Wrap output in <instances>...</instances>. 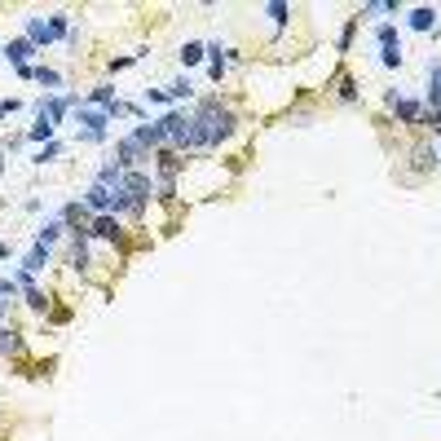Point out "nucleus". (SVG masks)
<instances>
[{"instance_id": "f3484780", "label": "nucleus", "mask_w": 441, "mask_h": 441, "mask_svg": "<svg viewBox=\"0 0 441 441\" xmlns=\"http://www.w3.org/2000/svg\"><path fill=\"white\" fill-rule=\"evenodd\" d=\"M31 79H36V84H44V93L62 89V75H58L53 67H44V62H36V67H31Z\"/></svg>"}, {"instance_id": "f03ea898", "label": "nucleus", "mask_w": 441, "mask_h": 441, "mask_svg": "<svg viewBox=\"0 0 441 441\" xmlns=\"http://www.w3.org/2000/svg\"><path fill=\"white\" fill-rule=\"evenodd\" d=\"M155 155L146 151V146L133 137V133H124V137H115V155H110V163L115 168H124V172H137V168H146Z\"/></svg>"}, {"instance_id": "0eeeda50", "label": "nucleus", "mask_w": 441, "mask_h": 441, "mask_svg": "<svg viewBox=\"0 0 441 441\" xmlns=\"http://www.w3.org/2000/svg\"><path fill=\"white\" fill-rule=\"evenodd\" d=\"M0 53H5V62H9V67H13V71H27V67H36V62H31V58H36V53H40V49H36V44H31L27 36H18V40H9L5 49H0Z\"/></svg>"}, {"instance_id": "c85d7f7f", "label": "nucleus", "mask_w": 441, "mask_h": 441, "mask_svg": "<svg viewBox=\"0 0 441 441\" xmlns=\"http://www.w3.org/2000/svg\"><path fill=\"white\" fill-rule=\"evenodd\" d=\"M137 58H141V53H128V58H110V75H115V71H128V67H133Z\"/></svg>"}, {"instance_id": "b1692460", "label": "nucleus", "mask_w": 441, "mask_h": 441, "mask_svg": "<svg viewBox=\"0 0 441 441\" xmlns=\"http://www.w3.org/2000/svg\"><path fill=\"white\" fill-rule=\"evenodd\" d=\"M265 13L274 18V27H279V31L291 23V5H287V0H274V5H265Z\"/></svg>"}, {"instance_id": "39448f33", "label": "nucleus", "mask_w": 441, "mask_h": 441, "mask_svg": "<svg viewBox=\"0 0 441 441\" xmlns=\"http://www.w3.org/2000/svg\"><path fill=\"white\" fill-rule=\"evenodd\" d=\"M155 172H159V181H172L177 186V177H181L186 172V155H177L172 151V146H163V151H155Z\"/></svg>"}, {"instance_id": "2f4dec72", "label": "nucleus", "mask_w": 441, "mask_h": 441, "mask_svg": "<svg viewBox=\"0 0 441 441\" xmlns=\"http://www.w3.org/2000/svg\"><path fill=\"white\" fill-rule=\"evenodd\" d=\"M5 314H9V296H0V322H5Z\"/></svg>"}, {"instance_id": "4468645a", "label": "nucleus", "mask_w": 441, "mask_h": 441, "mask_svg": "<svg viewBox=\"0 0 441 441\" xmlns=\"http://www.w3.org/2000/svg\"><path fill=\"white\" fill-rule=\"evenodd\" d=\"M406 27H411V31H437V9L433 5L411 9V13H406Z\"/></svg>"}, {"instance_id": "72a5a7b5", "label": "nucleus", "mask_w": 441, "mask_h": 441, "mask_svg": "<svg viewBox=\"0 0 441 441\" xmlns=\"http://www.w3.org/2000/svg\"><path fill=\"white\" fill-rule=\"evenodd\" d=\"M9 256V243H0V260H5Z\"/></svg>"}, {"instance_id": "1a4fd4ad", "label": "nucleus", "mask_w": 441, "mask_h": 441, "mask_svg": "<svg viewBox=\"0 0 441 441\" xmlns=\"http://www.w3.org/2000/svg\"><path fill=\"white\" fill-rule=\"evenodd\" d=\"M120 190H128L133 199H141V203H151V194H155V181H151V172H124V186Z\"/></svg>"}, {"instance_id": "aec40b11", "label": "nucleus", "mask_w": 441, "mask_h": 441, "mask_svg": "<svg viewBox=\"0 0 441 441\" xmlns=\"http://www.w3.org/2000/svg\"><path fill=\"white\" fill-rule=\"evenodd\" d=\"M177 58H181V67H199V62L207 58V44L190 40V44H181V53H177Z\"/></svg>"}, {"instance_id": "4be33fe9", "label": "nucleus", "mask_w": 441, "mask_h": 441, "mask_svg": "<svg viewBox=\"0 0 441 441\" xmlns=\"http://www.w3.org/2000/svg\"><path fill=\"white\" fill-rule=\"evenodd\" d=\"M335 84H340V89H335V97H340L345 106H353L357 97H362V93H357V79H353V75H335Z\"/></svg>"}, {"instance_id": "9d476101", "label": "nucleus", "mask_w": 441, "mask_h": 441, "mask_svg": "<svg viewBox=\"0 0 441 441\" xmlns=\"http://www.w3.org/2000/svg\"><path fill=\"white\" fill-rule=\"evenodd\" d=\"M423 71H428V93H423V106L441 110V58H428V62H423Z\"/></svg>"}, {"instance_id": "f8f14e48", "label": "nucleus", "mask_w": 441, "mask_h": 441, "mask_svg": "<svg viewBox=\"0 0 441 441\" xmlns=\"http://www.w3.org/2000/svg\"><path fill=\"white\" fill-rule=\"evenodd\" d=\"M27 40L36 44V49H44V44H53V40H62L58 31H53V23L49 18H27Z\"/></svg>"}, {"instance_id": "6e6552de", "label": "nucleus", "mask_w": 441, "mask_h": 441, "mask_svg": "<svg viewBox=\"0 0 441 441\" xmlns=\"http://www.w3.org/2000/svg\"><path fill=\"white\" fill-rule=\"evenodd\" d=\"M89 238H102V243H120L124 238V221L115 212H102V217L89 221Z\"/></svg>"}, {"instance_id": "393cba45", "label": "nucleus", "mask_w": 441, "mask_h": 441, "mask_svg": "<svg viewBox=\"0 0 441 441\" xmlns=\"http://www.w3.org/2000/svg\"><path fill=\"white\" fill-rule=\"evenodd\" d=\"M353 36H357V18H345V27H340V40H335V53H349V49H353Z\"/></svg>"}, {"instance_id": "a878e982", "label": "nucleus", "mask_w": 441, "mask_h": 441, "mask_svg": "<svg viewBox=\"0 0 441 441\" xmlns=\"http://www.w3.org/2000/svg\"><path fill=\"white\" fill-rule=\"evenodd\" d=\"M62 151H67V146H62V141H49L44 151H36V159H31V163H53V159H58Z\"/></svg>"}, {"instance_id": "c756f323", "label": "nucleus", "mask_w": 441, "mask_h": 441, "mask_svg": "<svg viewBox=\"0 0 441 441\" xmlns=\"http://www.w3.org/2000/svg\"><path fill=\"white\" fill-rule=\"evenodd\" d=\"M423 128H433V133H441V110H428V115H423Z\"/></svg>"}, {"instance_id": "20e7f679", "label": "nucleus", "mask_w": 441, "mask_h": 441, "mask_svg": "<svg viewBox=\"0 0 441 441\" xmlns=\"http://www.w3.org/2000/svg\"><path fill=\"white\" fill-rule=\"evenodd\" d=\"M388 110L397 115V124H423V102H415V97H406L402 89H388L384 93Z\"/></svg>"}, {"instance_id": "a211bd4d", "label": "nucleus", "mask_w": 441, "mask_h": 441, "mask_svg": "<svg viewBox=\"0 0 441 441\" xmlns=\"http://www.w3.org/2000/svg\"><path fill=\"white\" fill-rule=\"evenodd\" d=\"M23 300H27V309H36V314H49V305H53V296H49V291H40L36 283L23 287Z\"/></svg>"}, {"instance_id": "2eb2a0df", "label": "nucleus", "mask_w": 441, "mask_h": 441, "mask_svg": "<svg viewBox=\"0 0 441 441\" xmlns=\"http://www.w3.org/2000/svg\"><path fill=\"white\" fill-rule=\"evenodd\" d=\"M9 353H23V331L13 322H0V357H9Z\"/></svg>"}, {"instance_id": "f257e3e1", "label": "nucleus", "mask_w": 441, "mask_h": 441, "mask_svg": "<svg viewBox=\"0 0 441 441\" xmlns=\"http://www.w3.org/2000/svg\"><path fill=\"white\" fill-rule=\"evenodd\" d=\"M234 128H238V115L221 102V97H203V102H194V110H190V155L217 151L221 141L234 137Z\"/></svg>"}, {"instance_id": "cd10ccee", "label": "nucleus", "mask_w": 441, "mask_h": 441, "mask_svg": "<svg viewBox=\"0 0 441 441\" xmlns=\"http://www.w3.org/2000/svg\"><path fill=\"white\" fill-rule=\"evenodd\" d=\"M141 102H146V106H168V89H146Z\"/></svg>"}, {"instance_id": "7ed1b4c3", "label": "nucleus", "mask_w": 441, "mask_h": 441, "mask_svg": "<svg viewBox=\"0 0 441 441\" xmlns=\"http://www.w3.org/2000/svg\"><path fill=\"white\" fill-rule=\"evenodd\" d=\"M75 124H84L79 133H97V137H110V110H102V106H89L84 97H79V106H75Z\"/></svg>"}, {"instance_id": "ddd939ff", "label": "nucleus", "mask_w": 441, "mask_h": 441, "mask_svg": "<svg viewBox=\"0 0 441 441\" xmlns=\"http://www.w3.org/2000/svg\"><path fill=\"white\" fill-rule=\"evenodd\" d=\"M49 260H53V248H44V243H36V248H31V252L23 256V265H18V269H27L31 279H36V274L49 265Z\"/></svg>"}, {"instance_id": "423d86ee", "label": "nucleus", "mask_w": 441, "mask_h": 441, "mask_svg": "<svg viewBox=\"0 0 441 441\" xmlns=\"http://www.w3.org/2000/svg\"><path fill=\"white\" fill-rule=\"evenodd\" d=\"M89 230L84 234H71V252H67V265L79 274V279H89V269H93V252H89Z\"/></svg>"}, {"instance_id": "5701e85b", "label": "nucleus", "mask_w": 441, "mask_h": 441, "mask_svg": "<svg viewBox=\"0 0 441 441\" xmlns=\"http://www.w3.org/2000/svg\"><path fill=\"white\" fill-rule=\"evenodd\" d=\"M190 97H194L190 75H181V79H172V84H168V102H190Z\"/></svg>"}, {"instance_id": "6ab92c4d", "label": "nucleus", "mask_w": 441, "mask_h": 441, "mask_svg": "<svg viewBox=\"0 0 441 441\" xmlns=\"http://www.w3.org/2000/svg\"><path fill=\"white\" fill-rule=\"evenodd\" d=\"M441 163V151L437 146H415V172H433Z\"/></svg>"}, {"instance_id": "9b49d317", "label": "nucleus", "mask_w": 441, "mask_h": 441, "mask_svg": "<svg viewBox=\"0 0 441 441\" xmlns=\"http://www.w3.org/2000/svg\"><path fill=\"white\" fill-rule=\"evenodd\" d=\"M110 203H115V190H106L102 181H93L84 190V207L93 212V217H102V212H110Z\"/></svg>"}, {"instance_id": "7c9ffc66", "label": "nucleus", "mask_w": 441, "mask_h": 441, "mask_svg": "<svg viewBox=\"0 0 441 441\" xmlns=\"http://www.w3.org/2000/svg\"><path fill=\"white\" fill-rule=\"evenodd\" d=\"M23 102H13V97H9V102H5V97H0V120H9L13 115V110H18Z\"/></svg>"}, {"instance_id": "dca6fc26", "label": "nucleus", "mask_w": 441, "mask_h": 441, "mask_svg": "<svg viewBox=\"0 0 441 441\" xmlns=\"http://www.w3.org/2000/svg\"><path fill=\"white\" fill-rule=\"evenodd\" d=\"M62 230H67V221H62V217H49V221L40 225V230H36V243H44V248H53V243L62 238Z\"/></svg>"}, {"instance_id": "473e14b6", "label": "nucleus", "mask_w": 441, "mask_h": 441, "mask_svg": "<svg viewBox=\"0 0 441 441\" xmlns=\"http://www.w3.org/2000/svg\"><path fill=\"white\" fill-rule=\"evenodd\" d=\"M0 177H5V146H0Z\"/></svg>"}, {"instance_id": "bb28decb", "label": "nucleus", "mask_w": 441, "mask_h": 441, "mask_svg": "<svg viewBox=\"0 0 441 441\" xmlns=\"http://www.w3.org/2000/svg\"><path fill=\"white\" fill-rule=\"evenodd\" d=\"M393 40H402L393 23H380V27H375V44H393Z\"/></svg>"}, {"instance_id": "412c9836", "label": "nucleus", "mask_w": 441, "mask_h": 441, "mask_svg": "<svg viewBox=\"0 0 441 441\" xmlns=\"http://www.w3.org/2000/svg\"><path fill=\"white\" fill-rule=\"evenodd\" d=\"M380 67H384V71H397V67H402V40L380 44Z\"/></svg>"}]
</instances>
